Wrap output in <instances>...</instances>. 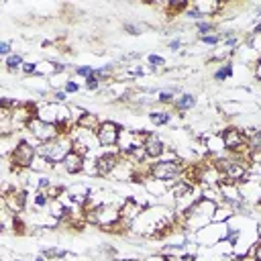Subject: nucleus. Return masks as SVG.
I'll return each mask as SVG.
<instances>
[{
	"instance_id": "f257e3e1",
	"label": "nucleus",
	"mask_w": 261,
	"mask_h": 261,
	"mask_svg": "<svg viewBox=\"0 0 261 261\" xmlns=\"http://www.w3.org/2000/svg\"><path fill=\"white\" fill-rule=\"evenodd\" d=\"M35 157H37V145L29 143V141H22V139L14 145V151L8 155L14 173H18V171H22V169H31Z\"/></svg>"
},
{
	"instance_id": "f03ea898",
	"label": "nucleus",
	"mask_w": 261,
	"mask_h": 261,
	"mask_svg": "<svg viewBox=\"0 0 261 261\" xmlns=\"http://www.w3.org/2000/svg\"><path fill=\"white\" fill-rule=\"evenodd\" d=\"M184 171V163L179 159H173V161H165V159H159L151 165V177L163 181V184H175L177 177L181 175Z\"/></svg>"
},
{
	"instance_id": "7ed1b4c3",
	"label": "nucleus",
	"mask_w": 261,
	"mask_h": 261,
	"mask_svg": "<svg viewBox=\"0 0 261 261\" xmlns=\"http://www.w3.org/2000/svg\"><path fill=\"white\" fill-rule=\"evenodd\" d=\"M224 237H226V224H216V222H210L208 226L194 232V241L198 243V247H214L222 243Z\"/></svg>"
},
{
	"instance_id": "20e7f679",
	"label": "nucleus",
	"mask_w": 261,
	"mask_h": 261,
	"mask_svg": "<svg viewBox=\"0 0 261 261\" xmlns=\"http://www.w3.org/2000/svg\"><path fill=\"white\" fill-rule=\"evenodd\" d=\"M27 130L33 135V141H37V143H47V141H53V139H57V137H59L57 126H55V124H51V122L41 120L39 116H37V118H33V120L27 124Z\"/></svg>"
},
{
	"instance_id": "39448f33",
	"label": "nucleus",
	"mask_w": 261,
	"mask_h": 261,
	"mask_svg": "<svg viewBox=\"0 0 261 261\" xmlns=\"http://www.w3.org/2000/svg\"><path fill=\"white\" fill-rule=\"evenodd\" d=\"M120 133H122L120 124H116L112 120H102L100 128L96 130V139H98L100 147H116L118 139H120Z\"/></svg>"
},
{
	"instance_id": "423d86ee",
	"label": "nucleus",
	"mask_w": 261,
	"mask_h": 261,
	"mask_svg": "<svg viewBox=\"0 0 261 261\" xmlns=\"http://www.w3.org/2000/svg\"><path fill=\"white\" fill-rule=\"evenodd\" d=\"M239 186V192H241V200L247 204V206H257L261 204V181L247 175V179H243Z\"/></svg>"
},
{
	"instance_id": "0eeeda50",
	"label": "nucleus",
	"mask_w": 261,
	"mask_h": 261,
	"mask_svg": "<svg viewBox=\"0 0 261 261\" xmlns=\"http://www.w3.org/2000/svg\"><path fill=\"white\" fill-rule=\"evenodd\" d=\"M122 155L120 151H106V153H100L96 157V175L100 177H106V175H112V171L116 169V165L120 163Z\"/></svg>"
},
{
	"instance_id": "6e6552de",
	"label": "nucleus",
	"mask_w": 261,
	"mask_h": 261,
	"mask_svg": "<svg viewBox=\"0 0 261 261\" xmlns=\"http://www.w3.org/2000/svg\"><path fill=\"white\" fill-rule=\"evenodd\" d=\"M27 192L20 190V188H4V206L12 212V214H18L27 208Z\"/></svg>"
},
{
	"instance_id": "1a4fd4ad",
	"label": "nucleus",
	"mask_w": 261,
	"mask_h": 261,
	"mask_svg": "<svg viewBox=\"0 0 261 261\" xmlns=\"http://www.w3.org/2000/svg\"><path fill=\"white\" fill-rule=\"evenodd\" d=\"M143 210H145V206H143L141 202H137V200L130 196V198H126V200L120 204V220H124L126 224H133V222L143 214Z\"/></svg>"
},
{
	"instance_id": "9d476101",
	"label": "nucleus",
	"mask_w": 261,
	"mask_h": 261,
	"mask_svg": "<svg viewBox=\"0 0 261 261\" xmlns=\"http://www.w3.org/2000/svg\"><path fill=\"white\" fill-rule=\"evenodd\" d=\"M143 147H145V153H147L149 159H161L163 153L167 151L165 143L157 135H151V133H147V139H145V145Z\"/></svg>"
},
{
	"instance_id": "9b49d317",
	"label": "nucleus",
	"mask_w": 261,
	"mask_h": 261,
	"mask_svg": "<svg viewBox=\"0 0 261 261\" xmlns=\"http://www.w3.org/2000/svg\"><path fill=\"white\" fill-rule=\"evenodd\" d=\"M61 165H63L65 173H69V175H77V173H82L84 167H86V157L80 155V153H75V151H71V153L61 161Z\"/></svg>"
},
{
	"instance_id": "f8f14e48",
	"label": "nucleus",
	"mask_w": 261,
	"mask_h": 261,
	"mask_svg": "<svg viewBox=\"0 0 261 261\" xmlns=\"http://www.w3.org/2000/svg\"><path fill=\"white\" fill-rule=\"evenodd\" d=\"M192 8H194L200 16H216V14L224 8V4H220V2H194Z\"/></svg>"
},
{
	"instance_id": "ddd939ff",
	"label": "nucleus",
	"mask_w": 261,
	"mask_h": 261,
	"mask_svg": "<svg viewBox=\"0 0 261 261\" xmlns=\"http://www.w3.org/2000/svg\"><path fill=\"white\" fill-rule=\"evenodd\" d=\"M75 124L80 126V128H86V130H92V133H96L98 128H100V124H102V120L98 118V114H92V112H84L77 120H75Z\"/></svg>"
},
{
	"instance_id": "4468645a",
	"label": "nucleus",
	"mask_w": 261,
	"mask_h": 261,
	"mask_svg": "<svg viewBox=\"0 0 261 261\" xmlns=\"http://www.w3.org/2000/svg\"><path fill=\"white\" fill-rule=\"evenodd\" d=\"M206 149H208V153H212V157H224V153H226V147H224L220 135L208 137L206 139Z\"/></svg>"
},
{
	"instance_id": "2eb2a0df",
	"label": "nucleus",
	"mask_w": 261,
	"mask_h": 261,
	"mask_svg": "<svg viewBox=\"0 0 261 261\" xmlns=\"http://www.w3.org/2000/svg\"><path fill=\"white\" fill-rule=\"evenodd\" d=\"M220 192H222V198L224 202H239L241 200V192H239V186L232 184V181H220Z\"/></svg>"
},
{
	"instance_id": "dca6fc26",
	"label": "nucleus",
	"mask_w": 261,
	"mask_h": 261,
	"mask_svg": "<svg viewBox=\"0 0 261 261\" xmlns=\"http://www.w3.org/2000/svg\"><path fill=\"white\" fill-rule=\"evenodd\" d=\"M196 106V96L194 94H179L173 102V108L177 112H186V110H192Z\"/></svg>"
},
{
	"instance_id": "f3484780",
	"label": "nucleus",
	"mask_w": 261,
	"mask_h": 261,
	"mask_svg": "<svg viewBox=\"0 0 261 261\" xmlns=\"http://www.w3.org/2000/svg\"><path fill=\"white\" fill-rule=\"evenodd\" d=\"M232 71H234V67H232V63L230 61H224L216 71H214V82H224V80H228L230 75H232Z\"/></svg>"
},
{
	"instance_id": "a211bd4d",
	"label": "nucleus",
	"mask_w": 261,
	"mask_h": 261,
	"mask_svg": "<svg viewBox=\"0 0 261 261\" xmlns=\"http://www.w3.org/2000/svg\"><path fill=\"white\" fill-rule=\"evenodd\" d=\"M53 165H55V163H51L49 159H45V157L37 155V157H35V161H33V165H31V171L45 173V171H51V169H53Z\"/></svg>"
},
{
	"instance_id": "6ab92c4d",
	"label": "nucleus",
	"mask_w": 261,
	"mask_h": 261,
	"mask_svg": "<svg viewBox=\"0 0 261 261\" xmlns=\"http://www.w3.org/2000/svg\"><path fill=\"white\" fill-rule=\"evenodd\" d=\"M22 63H24V59H22V55L20 53H12V55H8L6 59H4V65H6V71H16V69H20L22 67Z\"/></svg>"
},
{
	"instance_id": "aec40b11",
	"label": "nucleus",
	"mask_w": 261,
	"mask_h": 261,
	"mask_svg": "<svg viewBox=\"0 0 261 261\" xmlns=\"http://www.w3.org/2000/svg\"><path fill=\"white\" fill-rule=\"evenodd\" d=\"M149 120L155 124V126H163V124H167L169 120H171V114L167 112V110H153V112H149Z\"/></svg>"
},
{
	"instance_id": "412c9836",
	"label": "nucleus",
	"mask_w": 261,
	"mask_h": 261,
	"mask_svg": "<svg viewBox=\"0 0 261 261\" xmlns=\"http://www.w3.org/2000/svg\"><path fill=\"white\" fill-rule=\"evenodd\" d=\"M247 149L249 153H255V151L261 153V130H255L247 137Z\"/></svg>"
},
{
	"instance_id": "4be33fe9",
	"label": "nucleus",
	"mask_w": 261,
	"mask_h": 261,
	"mask_svg": "<svg viewBox=\"0 0 261 261\" xmlns=\"http://www.w3.org/2000/svg\"><path fill=\"white\" fill-rule=\"evenodd\" d=\"M49 202H51V198H49L45 192H35V194H33V204H35L37 210L49 208Z\"/></svg>"
},
{
	"instance_id": "5701e85b",
	"label": "nucleus",
	"mask_w": 261,
	"mask_h": 261,
	"mask_svg": "<svg viewBox=\"0 0 261 261\" xmlns=\"http://www.w3.org/2000/svg\"><path fill=\"white\" fill-rule=\"evenodd\" d=\"M196 31H198L200 37H204L208 33H214V22L212 20H198L196 22Z\"/></svg>"
},
{
	"instance_id": "b1692460",
	"label": "nucleus",
	"mask_w": 261,
	"mask_h": 261,
	"mask_svg": "<svg viewBox=\"0 0 261 261\" xmlns=\"http://www.w3.org/2000/svg\"><path fill=\"white\" fill-rule=\"evenodd\" d=\"M12 232L14 234H27V224L18 214H14V218H12Z\"/></svg>"
},
{
	"instance_id": "393cba45",
	"label": "nucleus",
	"mask_w": 261,
	"mask_h": 261,
	"mask_svg": "<svg viewBox=\"0 0 261 261\" xmlns=\"http://www.w3.org/2000/svg\"><path fill=\"white\" fill-rule=\"evenodd\" d=\"M157 102H159V104H173V102H175V94L169 92V90H161V92L157 94Z\"/></svg>"
},
{
	"instance_id": "a878e982",
	"label": "nucleus",
	"mask_w": 261,
	"mask_h": 261,
	"mask_svg": "<svg viewBox=\"0 0 261 261\" xmlns=\"http://www.w3.org/2000/svg\"><path fill=\"white\" fill-rule=\"evenodd\" d=\"M167 8H169V16H173V14L181 12V10H188L190 4H188V2H169Z\"/></svg>"
},
{
	"instance_id": "bb28decb",
	"label": "nucleus",
	"mask_w": 261,
	"mask_h": 261,
	"mask_svg": "<svg viewBox=\"0 0 261 261\" xmlns=\"http://www.w3.org/2000/svg\"><path fill=\"white\" fill-rule=\"evenodd\" d=\"M200 41H202L204 45H208V47H216L222 39H220V35L216 33V35H204V37H200Z\"/></svg>"
},
{
	"instance_id": "cd10ccee",
	"label": "nucleus",
	"mask_w": 261,
	"mask_h": 261,
	"mask_svg": "<svg viewBox=\"0 0 261 261\" xmlns=\"http://www.w3.org/2000/svg\"><path fill=\"white\" fill-rule=\"evenodd\" d=\"M20 69H22V73H27V75H37V69H39V63H33V61H24Z\"/></svg>"
},
{
	"instance_id": "c85d7f7f",
	"label": "nucleus",
	"mask_w": 261,
	"mask_h": 261,
	"mask_svg": "<svg viewBox=\"0 0 261 261\" xmlns=\"http://www.w3.org/2000/svg\"><path fill=\"white\" fill-rule=\"evenodd\" d=\"M75 73L82 75V77H90V75H94V67H90V65H75Z\"/></svg>"
},
{
	"instance_id": "c756f323",
	"label": "nucleus",
	"mask_w": 261,
	"mask_h": 261,
	"mask_svg": "<svg viewBox=\"0 0 261 261\" xmlns=\"http://www.w3.org/2000/svg\"><path fill=\"white\" fill-rule=\"evenodd\" d=\"M147 61H149V65H151V67H157V65H165V59H163L161 55H155V53L147 55Z\"/></svg>"
},
{
	"instance_id": "7c9ffc66",
	"label": "nucleus",
	"mask_w": 261,
	"mask_h": 261,
	"mask_svg": "<svg viewBox=\"0 0 261 261\" xmlns=\"http://www.w3.org/2000/svg\"><path fill=\"white\" fill-rule=\"evenodd\" d=\"M63 90H65V94H77L80 92V84L73 82V80H67L65 86H63Z\"/></svg>"
},
{
	"instance_id": "2f4dec72",
	"label": "nucleus",
	"mask_w": 261,
	"mask_h": 261,
	"mask_svg": "<svg viewBox=\"0 0 261 261\" xmlns=\"http://www.w3.org/2000/svg\"><path fill=\"white\" fill-rule=\"evenodd\" d=\"M253 257H255V261H261V237L253 243V247H251V251H249Z\"/></svg>"
},
{
	"instance_id": "473e14b6",
	"label": "nucleus",
	"mask_w": 261,
	"mask_h": 261,
	"mask_svg": "<svg viewBox=\"0 0 261 261\" xmlns=\"http://www.w3.org/2000/svg\"><path fill=\"white\" fill-rule=\"evenodd\" d=\"M100 84H102V82H100L96 75L86 77V88H88V90H98V88H100Z\"/></svg>"
},
{
	"instance_id": "72a5a7b5",
	"label": "nucleus",
	"mask_w": 261,
	"mask_h": 261,
	"mask_svg": "<svg viewBox=\"0 0 261 261\" xmlns=\"http://www.w3.org/2000/svg\"><path fill=\"white\" fill-rule=\"evenodd\" d=\"M65 100H67V94H65V90H55V94H53V100H51V102L63 104Z\"/></svg>"
},
{
	"instance_id": "f704fd0d",
	"label": "nucleus",
	"mask_w": 261,
	"mask_h": 261,
	"mask_svg": "<svg viewBox=\"0 0 261 261\" xmlns=\"http://www.w3.org/2000/svg\"><path fill=\"white\" fill-rule=\"evenodd\" d=\"M122 27H124V31H126L128 35H139V33H141V27H137L135 22H124Z\"/></svg>"
},
{
	"instance_id": "c9c22d12",
	"label": "nucleus",
	"mask_w": 261,
	"mask_h": 261,
	"mask_svg": "<svg viewBox=\"0 0 261 261\" xmlns=\"http://www.w3.org/2000/svg\"><path fill=\"white\" fill-rule=\"evenodd\" d=\"M0 53H2L4 57L12 55V53H10V43H8V41H2V43H0Z\"/></svg>"
},
{
	"instance_id": "e433bc0d",
	"label": "nucleus",
	"mask_w": 261,
	"mask_h": 261,
	"mask_svg": "<svg viewBox=\"0 0 261 261\" xmlns=\"http://www.w3.org/2000/svg\"><path fill=\"white\" fill-rule=\"evenodd\" d=\"M179 47H181V41H179V39H171V41H169V49H171V51H177Z\"/></svg>"
},
{
	"instance_id": "4c0bfd02",
	"label": "nucleus",
	"mask_w": 261,
	"mask_h": 261,
	"mask_svg": "<svg viewBox=\"0 0 261 261\" xmlns=\"http://www.w3.org/2000/svg\"><path fill=\"white\" fill-rule=\"evenodd\" d=\"M35 261H49V259H47V257L41 253V255H37V257H35Z\"/></svg>"
},
{
	"instance_id": "58836bf2",
	"label": "nucleus",
	"mask_w": 261,
	"mask_h": 261,
	"mask_svg": "<svg viewBox=\"0 0 261 261\" xmlns=\"http://www.w3.org/2000/svg\"><path fill=\"white\" fill-rule=\"evenodd\" d=\"M257 75H259V80H261V59H259V63H257Z\"/></svg>"
},
{
	"instance_id": "ea45409f",
	"label": "nucleus",
	"mask_w": 261,
	"mask_h": 261,
	"mask_svg": "<svg viewBox=\"0 0 261 261\" xmlns=\"http://www.w3.org/2000/svg\"><path fill=\"white\" fill-rule=\"evenodd\" d=\"M12 261H24V259H20V257H14V259H12Z\"/></svg>"
}]
</instances>
